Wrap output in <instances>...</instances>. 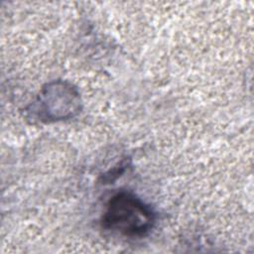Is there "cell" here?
<instances>
[{
    "label": "cell",
    "instance_id": "cell-2",
    "mask_svg": "<svg viewBox=\"0 0 254 254\" xmlns=\"http://www.w3.org/2000/svg\"><path fill=\"white\" fill-rule=\"evenodd\" d=\"M79 95L74 87L55 81L42 91L34 107L41 121L50 122L73 117L79 111Z\"/></svg>",
    "mask_w": 254,
    "mask_h": 254
},
{
    "label": "cell",
    "instance_id": "cell-1",
    "mask_svg": "<svg viewBox=\"0 0 254 254\" xmlns=\"http://www.w3.org/2000/svg\"><path fill=\"white\" fill-rule=\"evenodd\" d=\"M103 229L124 237L147 235L156 223L153 208L134 193L121 190L106 202L101 216Z\"/></svg>",
    "mask_w": 254,
    "mask_h": 254
}]
</instances>
